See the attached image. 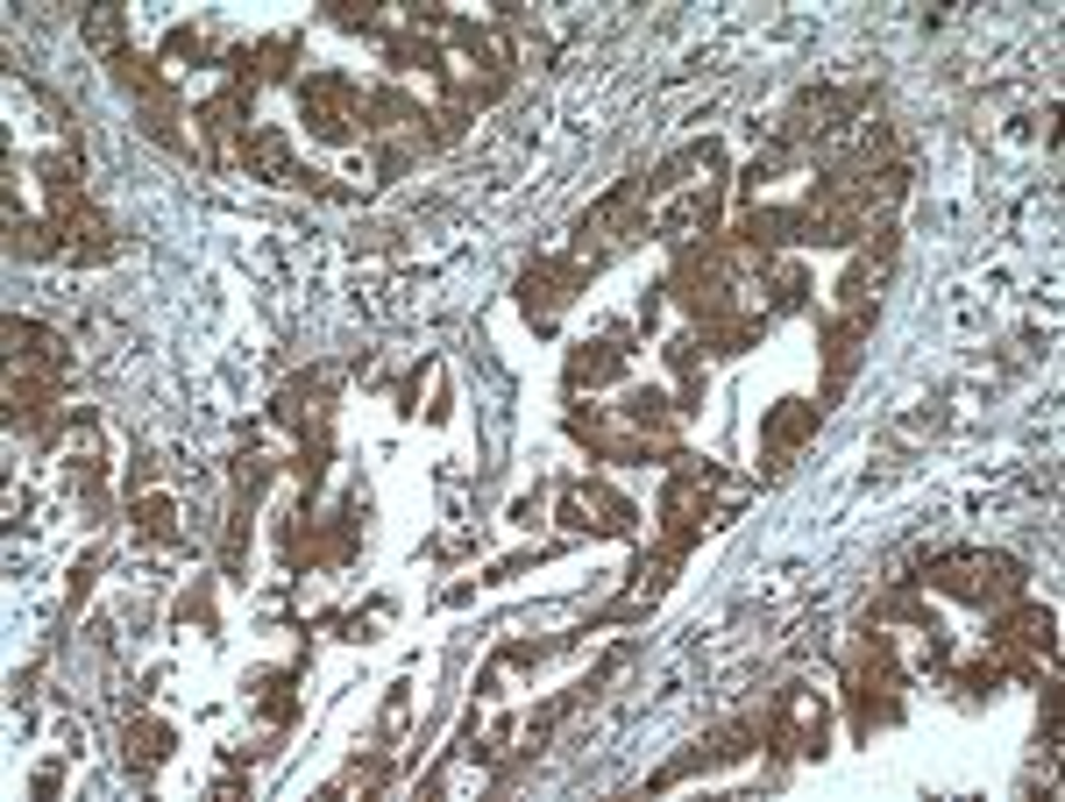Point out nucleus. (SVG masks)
Here are the masks:
<instances>
[{
  "label": "nucleus",
  "instance_id": "nucleus-1",
  "mask_svg": "<svg viewBox=\"0 0 1065 802\" xmlns=\"http://www.w3.org/2000/svg\"><path fill=\"white\" fill-rule=\"evenodd\" d=\"M944 589H959V597H1001V589H1016V568L1009 562H944V575H938Z\"/></svg>",
  "mask_w": 1065,
  "mask_h": 802
},
{
  "label": "nucleus",
  "instance_id": "nucleus-3",
  "mask_svg": "<svg viewBox=\"0 0 1065 802\" xmlns=\"http://www.w3.org/2000/svg\"><path fill=\"white\" fill-rule=\"evenodd\" d=\"M86 36H93V43H114V36H122V14H114V8H93V14H86Z\"/></svg>",
  "mask_w": 1065,
  "mask_h": 802
},
{
  "label": "nucleus",
  "instance_id": "nucleus-2",
  "mask_svg": "<svg viewBox=\"0 0 1065 802\" xmlns=\"http://www.w3.org/2000/svg\"><path fill=\"white\" fill-rule=\"evenodd\" d=\"M809 427H817V405H789V413H774V419H768V441H774V448H789V441H803Z\"/></svg>",
  "mask_w": 1065,
  "mask_h": 802
}]
</instances>
